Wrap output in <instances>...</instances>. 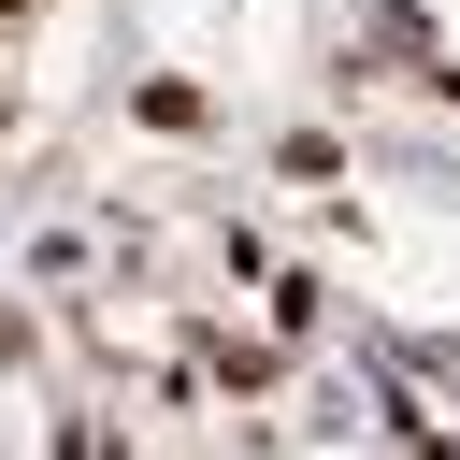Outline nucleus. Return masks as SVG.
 <instances>
[]
</instances>
